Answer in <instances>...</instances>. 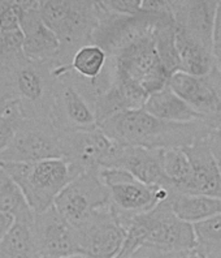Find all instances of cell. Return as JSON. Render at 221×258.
Masks as SVG:
<instances>
[{"instance_id":"cell-6","label":"cell","mask_w":221,"mask_h":258,"mask_svg":"<svg viewBox=\"0 0 221 258\" xmlns=\"http://www.w3.org/2000/svg\"><path fill=\"white\" fill-rule=\"evenodd\" d=\"M100 177L109 192V205L120 223L136 215L149 213L169 199V190L142 183L123 168H103Z\"/></svg>"},{"instance_id":"cell-15","label":"cell","mask_w":221,"mask_h":258,"mask_svg":"<svg viewBox=\"0 0 221 258\" xmlns=\"http://www.w3.org/2000/svg\"><path fill=\"white\" fill-rule=\"evenodd\" d=\"M33 231L38 253L43 258L78 254L76 228L59 214L55 206L41 214H34Z\"/></svg>"},{"instance_id":"cell-39","label":"cell","mask_w":221,"mask_h":258,"mask_svg":"<svg viewBox=\"0 0 221 258\" xmlns=\"http://www.w3.org/2000/svg\"><path fill=\"white\" fill-rule=\"evenodd\" d=\"M0 108H2V102H0Z\"/></svg>"},{"instance_id":"cell-28","label":"cell","mask_w":221,"mask_h":258,"mask_svg":"<svg viewBox=\"0 0 221 258\" xmlns=\"http://www.w3.org/2000/svg\"><path fill=\"white\" fill-rule=\"evenodd\" d=\"M195 250L202 258H221V215L193 224Z\"/></svg>"},{"instance_id":"cell-22","label":"cell","mask_w":221,"mask_h":258,"mask_svg":"<svg viewBox=\"0 0 221 258\" xmlns=\"http://www.w3.org/2000/svg\"><path fill=\"white\" fill-rule=\"evenodd\" d=\"M176 48L180 59V71L193 76L204 77L215 71L212 51L187 35L176 26Z\"/></svg>"},{"instance_id":"cell-13","label":"cell","mask_w":221,"mask_h":258,"mask_svg":"<svg viewBox=\"0 0 221 258\" xmlns=\"http://www.w3.org/2000/svg\"><path fill=\"white\" fill-rule=\"evenodd\" d=\"M51 121L61 132L85 131L98 126L91 102L79 90L70 68L56 77Z\"/></svg>"},{"instance_id":"cell-21","label":"cell","mask_w":221,"mask_h":258,"mask_svg":"<svg viewBox=\"0 0 221 258\" xmlns=\"http://www.w3.org/2000/svg\"><path fill=\"white\" fill-rule=\"evenodd\" d=\"M143 110L151 116L169 123L187 124L205 119L178 95L174 94L168 86L150 95L143 106Z\"/></svg>"},{"instance_id":"cell-18","label":"cell","mask_w":221,"mask_h":258,"mask_svg":"<svg viewBox=\"0 0 221 258\" xmlns=\"http://www.w3.org/2000/svg\"><path fill=\"white\" fill-rule=\"evenodd\" d=\"M112 167L127 170L137 180L147 185L160 186L169 190V193L172 192L171 184L163 172L161 149L137 148L119 144Z\"/></svg>"},{"instance_id":"cell-16","label":"cell","mask_w":221,"mask_h":258,"mask_svg":"<svg viewBox=\"0 0 221 258\" xmlns=\"http://www.w3.org/2000/svg\"><path fill=\"white\" fill-rule=\"evenodd\" d=\"M211 75L199 77L178 71L169 77L167 86L193 110L205 117L221 111V86Z\"/></svg>"},{"instance_id":"cell-32","label":"cell","mask_w":221,"mask_h":258,"mask_svg":"<svg viewBox=\"0 0 221 258\" xmlns=\"http://www.w3.org/2000/svg\"><path fill=\"white\" fill-rule=\"evenodd\" d=\"M205 140L208 142L212 154L216 158V161L221 162V125L211 128L208 135L205 136Z\"/></svg>"},{"instance_id":"cell-7","label":"cell","mask_w":221,"mask_h":258,"mask_svg":"<svg viewBox=\"0 0 221 258\" xmlns=\"http://www.w3.org/2000/svg\"><path fill=\"white\" fill-rule=\"evenodd\" d=\"M109 61L115 73L139 84L149 97L164 89L172 76L159 59L152 34L116 52Z\"/></svg>"},{"instance_id":"cell-12","label":"cell","mask_w":221,"mask_h":258,"mask_svg":"<svg viewBox=\"0 0 221 258\" xmlns=\"http://www.w3.org/2000/svg\"><path fill=\"white\" fill-rule=\"evenodd\" d=\"M98 7L99 22L92 33L91 43L104 50L108 57L114 56L116 52L128 47L129 44L134 43L141 38L152 34L155 20L159 13L164 12H141L136 16H125L107 12L100 6V2H98Z\"/></svg>"},{"instance_id":"cell-35","label":"cell","mask_w":221,"mask_h":258,"mask_svg":"<svg viewBox=\"0 0 221 258\" xmlns=\"http://www.w3.org/2000/svg\"><path fill=\"white\" fill-rule=\"evenodd\" d=\"M167 258H202L196 253V250H187V252H181V253H173V254L167 255Z\"/></svg>"},{"instance_id":"cell-36","label":"cell","mask_w":221,"mask_h":258,"mask_svg":"<svg viewBox=\"0 0 221 258\" xmlns=\"http://www.w3.org/2000/svg\"><path fill=\"white\" fill-rule=\"evenodd\" d=\"M8 3H10V0H0V13L6 10V7L8 6Z\"/></svg>"},{"instance_id":"cell-4","label":"cell","mask_w":221,"mask_h":258,"mask_svg":"<svg viewBox=\"0 0 221 258\" xmlns=\"http://www.w3.org/2000/svg\"><path fill=\"white\" fill-rule=\"evenodd\" d=\"M2 167L20 186L34 214L52 208L57 196L74 179L64 158L34 163H2Z\"/></svg>"},{"instance_id":"cell-8","label":"cell","mask_w":221,"mask_h":258,"mask_svg":"<svg viewBox=\"0 0 221 258\" xmlns=\"http://www.w3.org/2000/svg\"><path fill=\"white\" fill-rule=\"evenodd\" d=\"M138 218L145 230V245L154 246L167 255L195 249L193 224L174 214L169 200Z\"/></svg>"},{"instance_id":"cell-33","label":"cell","mask_w":221,"mask_h":258,"mask_svg":"<svg viewBox=\"0 0 221 258\" xmlns=\"http://www.w3.org/2000/svg\"><path fill=\"white\" fill-rule=\"evenodd\" d=\"M128 258H167V254L150 245H142Z\"/></svg>"},{"instance_id":"cell-19","label":"cell","mask_w":221,"mask_h":258,"mask_svg":"<svg viewBox=\"0 0 221 258\" xmlns=\"http://www.w3.org/2000/svg\"><path fill=\"white\" fill-rule=\"evenodd\" d=\"M218 2H171L177 28L212 51V34Z\"/></svg>"},{"instance_id":"cell-2","label":"cell","mask_w":221,"mask_h":258,"mask_svg":"<svg viewBox=\"0 0 221 258\" xmlns=\"http://www.w3.org/2000/svg\"><path fill=\"white\" fill-rule=\"evenodd\" d=\"M198 121L187 124L169 123L151 116L141 108L117 113L98 126L120 145L168 149L189 146L196 140L205 137L207 135L198 133Z\"/></svg>"},{"instance_id":"cell-14","label":"cell","mask_w":221,"mask_h":258,"mask_svg":"<svg viewBox=\"0 0 221 258\" xmlns=\"http://www.w3.org/2000/svg\"><path fill=\"white\" fill-rule=\"evenodd\" d=\"M20 17V28L24 33V54L37 63L57 66L60 54V41L54 32L46 26L39 15V2L20 0L16 2Z\"/></svg>"},{"instance_id":"cell-11","label":"cell","mask_w":221,"mask_h":258,"mask_svg":"<svg viewBox=\"0 0 221 258\" xmlns=\"http://www.w3.org/2000/svg\"><path fill=\"white\" fill-rule=\"evenodd\" d=\"M109 204V192L100 171H85L70 181L56 197L54 206L73 227L78 226L95 210Z\"/></svg>"},{"instance_id":"cell-3","label":"cell","mask_w":221,"mask_h":258,"mask_svg":"<svg viewBox=\"0 0 221 258\" xmlns=\"http://www.w3.org/2000/svg\"><path fill=\"white\" fill-rule=\"evenodd\" d=\"M39 15L60 41L56 67L70 66L76 51L91 43L92 33L99 22V7L98 2L41 0Z\"/></svg>"},{"instance_id":"cell-20","label":"cell","mask_w":221,"mask_h":258,"mask_svg":"<svg viewBox=\"0 0 221 258\" xmlns=\"http://www.w3.org/2000/svg\"><path fill=\"white\" fill-rule=\"evenodd\" d=\"M183 151L189 158L193 171L190 195L221 199L220 168L205 137L196 140L191 145L183 146Z\"/></svg>"},{"instance_id":"cell-24","label":"cell","mask_w":221,"mask_h":258,"mask_svg":"<svg viewBox=\"0 0 221 258\" xmlns=\"http://www.w3.org/2000/svg\"><path fill=\"white\" fill-rule=\"evenodd\" d=\"M168 200L174 214L191 224L221 215V199L216 197L171 193Z\"/></svg>"},{"instance_id":"cell-40","label":"cell","mask_w":221,"mask_h":258,"mask_svg":"<svg viewBox=\"0 0 221 258\" xmlns=\"http://www.w3.org/2000/svg\"><path fill=\"white\" fill-rule=\"evenodd\" d=\"M0 168H2V163H0Z\"/></svg>"},{"instance_id":"cell-31","label":"cell","mask_w":221,"mask_h":258,"mask_svg":"<svg viewBox=\"0 0 221 258\" xmlns=\"http://www.w3.org/2000/svg\"><path fill=\"white\" fill-rule=\"evenodd\" d=\"M212 55L215 59L216 68L221 72V2L217 3V10H216L215 25L212 34Z\"/></svg>"},{"instance_id":"cell-1","label":"cell","mask_w":221,"mask_h":258,"mask_svg":"<svg viewBox=\"0 0 221 258\" xmlns=\"http://www.w3.org/2000/svg\"><path fill=\"white\" fill-rule=\"evenodd\" d=\"M55 66L37 63L25 55L0 59V101L17 102L25 119L51 120Z\"/></svg>"},{"instance_id":"cell-9","label":"cell","mask_w":221,"mask_h":258,"mask_svg":"<svg viewBox=\"0 0 221 258\" xmlns=\"http://www.w3.org/2000/svg\"><path fill=\"white\" fill-rule=\"evenodd\" d=\"M74 228L78 254L85 258H115L125 240V230L109 204L95 210Z\"/></svg>"},{"instance_id":"cell-29","label":"cell","mask_w":221,"mask_h":258,"mask_svg":"<svg viewBox=\"0 0 221 258\" xmlns=\"http://www.w3.org/2000/svg\"><path fill=\"white\" fill-rule=\"evenodd\" d=\"M21 55H25L21 29L0 33V59H12Z\"/></svg>"},{"instance_id":"cell-38","label":"cell","mask_w":221,"mask_h":258,"mask_svg":"<svg viewBox=\"0 0 221 258\" xmlns=\"http://www.w3.org/2000/svg\"><path fill=\"white\" fill-rule=\"evenodd\" d=\"M218 168H220V173H221V162H218Z\"/></svg>"},{"instance_id":"cell-37","label":"cell","mask_w":221,"mask_h":258,"mask_svg":"<svg viewBox=\"0 0 221 258\" xmlns=\"http://www.w3.org/2000/svg\"><path fill=\"white\" fill-rule=\"evenodd\" d=\"M42 258H43V257H42ZM66 258H85V257H82V255L77 254V255H72V257H66Z\"/></svg>"},{"instance_id":"cell-27","label":"cell","mask_w":221,"mask_h":258,"mask_svg":"<svg viewBox=\"0 0 221 258\" xmlns=\"http://www.w3.org/2000/svg\"><path fill=\"white\" fill-rule=\"evenodd\" d=\"M0 213L12 215L15 219L34 215L20 186L6 172L3 167L0 168Z\"/></svg>"},{"instance_id":"cell-10","label":"cell","mask_w":221,"mask_h":258,"mask_svg":"<svg viewBox=\"0 0 221 258\" xmlns=\"http://www.w3.org/2000/svg\"><path fill=\"white\" fill-rule=\"evenodd\" d=\"M64 159L74 177L85 171H100L114 163L119 144L111 140L99 126L85 131L63 132Z\"/></svg>"},{"instance_id":"cell-5","label":"cell","mask_w":221,"mask_h":258,"mask_svg":"<svg viewBox=\"0 0 221 258\" xmlns=\"http://www.w3.org/2000/svg\"><path fill=\"white\" fill-rule=\"evenodd\" d=\"M64 158L63 132L48 119H22L0 154V163H34Z\"/></svg>"},{"instance_id":"cell-34","label":"cell","mask_w":221,"mask_h":258,"mask_svg":"<svg viewBox=\"0 0 221 258\" xmlns=\"http://www.w3.org/2000/svg\"><path fill=\"white\" fill-rule=\"evenodd\" d=\"M13 222H15V218H13L12 215L0 213V240L3 239V237L6 236V233L10 231Z\"/></svg>"},{"instance_id":"cell-17","label":"cell","mask_w":221,"mask_h":258,"mask_svg":"<svg viewBox=\"0 0 221 258\" xmlns=\"http://www.w3.org/2000/svg\"><path fill=\"white\" fill-rule=\"evenodd\" d=\"M147 98L149 95L146 94L139 84L114 72L109 88L92 101V108L98 125L117 113L141 110Z\"/></svg>"},{"instance_id":"cell-30","label":"cell","mask_w":221,"mask_h":258,"mask_svg":"<svg viewBox=\"0 0 221 258\" xmlns=\"http://www.w3.org/2000/svg\"><path fill=\"white\" fill-rule=\"evenodd\" d=\"M100 6L107 12L125 16H136L142 12V0H104L100 2Z\"/></svg>"},{"instance_id":"cell-26","label":"cell","mask_w":221,"mask_h":258,"mask_svg":"<svg viewBox=\"0 0 221 258\" xmlns=\"http://www.w3.org/2000/svg\"><path fill=\"white\" fill-rule=\"evenodd\" d=\"M107 52L101 50L96 44H86L76 51L70 61V70L78 76L79 79L85 80L91 84L100 81L101 76L104 75L108 67Z\"/></svg>"},{"instance_id":"cell-25","label":"cell","mask_w":221,"mask_h":258,"mask_svg":"<svg viewBox=\"0 0 221 258\" xmlns=\"http://www.w3.org/2000/svg\"><path fill=\"white\" fill-rule=\"evenodd\" d=\"M161 166L165 177L171 184V193H191L193 171L183 148L161 149Z\"/></svg>"},{"instance_id":"cell-23","label":"cell","mask_w":221,"mask_h":258,"mask_svg":"<svg viewBox=\"0 0 221 258\" xmlns=\"http://www.w3.org/2000/svg\"><path fill=\"white\" fill-rule=\"evenodd\" d=\"M34 215L15 219L10 231L0 240V258H42L33 231Z\"/></svg>"}]
</instances>
